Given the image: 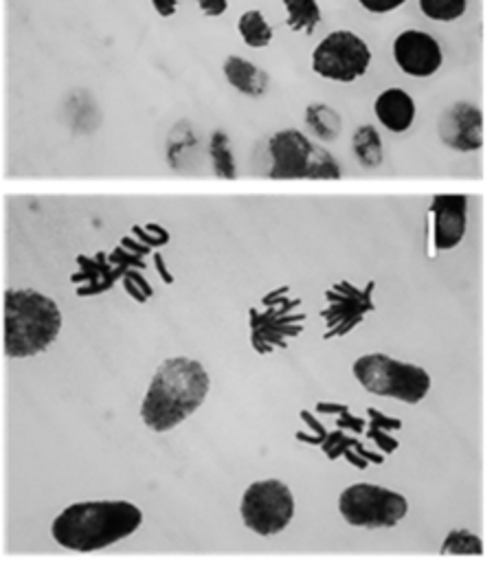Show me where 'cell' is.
Returning <instances> with one entry per match:
<instances>
[{"label": "cell", "mask_w": 494, "mask_h": 562, "mask_svg": "<svg viewBox=\"0 0 494 562\" xmlns=\"http://www.w3.org/2000/svg\"><path fill=\"white\" fill-rule=\"evenodd\" d=\"M209 389V371L198 360L187 356L167 358L149 380L141 402V419L154 432H167L202 406Z\"/></svg>", "instance_id": "1"}, {"label": "cell", "mask_w": 494, "mask_h": 562, "mask_svg": "<svg viewBox=\"0 0 494 562\" xmlns=\"http://www.w3.org/2000/svg\"><path fill=\"white\" fill-rule=\"evenodd\" d=\"M143 525V509L130 501H79L66 505L50 522L53 540L77 553L108 549Z\"/></svg>", "instance_id": "2"}, {"label": "cell", "mask_w": 494, "mask_h": 562, "mask_svg": "<svg viewBox=\"0 0 494 562\" xmlns=\"http://www.w3.org/2000/svg\"><path fill=\"white\" fill-rule=\"evenodd\" d=\"M61 331L59 305L31 288L4 292V353L31 358L46 351Z\"/></svg>", "instance_id": "3"}, {"label": "cell", "mask_w": 494, "mask_h": 562, "mask_svg": "<svg viewBox=\"0 0 494 562\" xmlns=\"http://www.w3.org/2000/svg\"><path fill=\"white\" fill-rule=\"evenodd\" d=\"M360 386L380 397H393L404 404H419L430 391V375L424 367L373 351L351 364Z\"/></svg>", "instance_id": "4"}, {"label": "cell", "mask_w": 494, "mask_h": 562, "mask_svg": "<svg viewBox=\"0 0 494 562\" xmlns=\"http://www.w3.org/2000/svg\"><path fill=\"white\" fill-rule=\"evenodd\" d=\"M299 307L301 299L290 296L288 285L263 294L261 305L248 310L252 349L261 356L285 349L288 340L296 338L305 325V312Z\"/></svg>", "instance_id": "5"}, {"label": "cell", "mask_w": 494, "mask_h": 562, "mask_svg": "<svg viewBox=\"0 0 494 562\" xmlns=\"http://www.w3.org/2000/svg\"><path fill=\"white\" fill-rule=\"evenodd\" d=\"M338 512L351 527L386 529L395 527L408 514V501L400 492L382 485L353 483L340 492Z\"/></svg>", "instance_id": "6"}, {"label": "cell", "mask_w": 494, "mask_h": 562, "mask_svg": "<svg viewBox=\"0 0 494 562\" xmlns=\"http://www.w3.org/2000/svg\"><path fill=\"white\" fill-rule=\"evenodd\" d=\"M239 514L250 531L259 536H274L294 518V496L279 479L255 481L242 494Z\"/></svg>", "instance_id": "7"}, {"label": "cell", "mask_w": 494, "mask_h": 562, "mask_svg": "<svg viewBox=\"0 0 494 562\" xmlns=\"http://www.w3.org/2000/svg\"><path fill=\"white\" fill-rule=\"evenodd\" d=\"M369 64V44L351 31H332L312 50V70L323 79L338 83H351L360 79Z\"/></svg>", "instance_id": "8"}, {"label": "cell", "mask_w": 494, "mask_h": 562, "mask_svg": "<svg viewBox=\"0 0 494 562\" xmlns=\"http://www.w3.org/2000/svg\"><path fill=\"white\" fill-rule=\"evenodd\" d=\"M373 290L375 281H369L367 285H356L349 279H340L332 288H327L325 307L321 312L325 321L323 338H343L353 331L375 307Z\"/></svg>", "instance_id": "9"}, {"label": "cell", "mask_w": 494, "mask_h": 562, "mask_svg": "<svg viewBox=\"0 0 494 562\" xmlns=\"http://www.w3.org/2000/svg\"><path fill=\"white\" fill-rule=\"evenodd\" d=\"M393 59L402 72L424 79L441 68L444 53L430 33L406 29L393 40Z\"/></svg>", "instance_id": "10"}, {"label": "cell", "mask_w": 494, "mask_h": 562, "mask_svg": "<svg viewBox=\"0 0 494 562\" xmlns=\"http://www.w3.org/2000/svg\"><path fill=\"white\" fill-rule=\"evenodd\" d=\"M270 151V178L274 180H296L307 178L310 162L314 156V145L299 130H281L268 140Z\"/></svg>", "instance_id": "11"}, {"label": "cell", "mask_w": 494, "mask_h": 562, "mask_svg": "<svg viewBox=\"0 0 494 562\" xmlns=\"http://www.w3.org/2000/svg\"><path fill=\"white\" fill-rule=\"evenodd\" d=\"M433 246L435 250H452L461 244L468 228V195L441 193L430 202Z\"/></svg>", "instance_id": "12"}, {"label": "cell", "mask_w": 494, "mask_h": 562, "mask_svg": "<svg viewBox=\"0 0 494 562\" xmlns=\"http://www.w3.org/2000/svg\"><path fill=\"white\" fill-rule=\"evenodd\" d=\"M441 140L457 151H474L483 145V116L472 103L459 101L439 119Z\"/></svg>", "instance_id": "13"}, {"label": "cell", "mask_w": 494, "mask_h": 562, "mask_svg": "<svg viewBox=\"0 0 494 562\" xmlns=\"http://www.w3.org/2000/svg\"><path fill=\"white\" fill-rule=\"evenodd\" d=\"M373 112L378 121L389 132H406L413 125L415 119V101L413 97L402 88H386L382 90L373 101Z\"/></svg>", "instance_id": "14"}, {"label": "cell", "mask_w": 494, "mask_h": 562, "mask_svg": "<svg viewBox=\"0 0 494 562\" xmlns=\"http://www.w3.org/2000/svg\"><path fill=\"white\" fill-rule=\"evenodd\" d=\"M222 70H224L226 81L235 90H239L248 97H261L268 88V75L261 68H257L255 64H250L248 59L239 57V55H228L224 59Z\"/></svg>", "instance_id": "15"}, {"label": "cell", "mask_w": 494, "mask_h": 562, "mask_svg": "<svg viewBox=\"0 0 494 562\" xmlns=\"http://www.w3.org/2000/svg\"><path fill=\"white\" fill-rule=\"evenodd\" d=\"M283 9L288 13L285 24L294 33L312 35L321 22V7L316 0H283Z\"/></svg>", "instance_id": "16"}, {"label": "cell", "mask_w": 494, "mask_h": 562, "mask_svg": "<svg viewBox=\"0 0 494 562\" xmlns=\"http://www.w3.org/2000/svg\"><path fill=\"white\" fill-rule=\"evenodd\" d=\"M237 33L250 48H263L272 42V26L257 9H248L239 15Z\"/></svg>", "instance_id": "17"}, {"label": "cell", "mask_w": 494, "mask_h": 562, "mask_svg": "<svg viewBox=\"0 0 494 562\" xmlns=\"http://www.w3.org/2000/svg\"><path fill=\"white\" fill-rule=\"evenodd\" d=\"M79 263L86 266L79 274H75V281L79 279H88L81 288H79V294H99L103 290H108L114 281L116 274H110V270L105 268V261H103V255L99 252L97 259H83L79 257Z\"/></svg>", "instance_id": "18"}, {"label": "cell", "mask_w": 494, "mask_h": 562, "mask_svg": "<svg viewBox=\"0 0 494 562\" xmlns=\"http://www.w3.org/2000/svg\"><path fill=\"white\" fill-rule=\"evenodd\" d=\"M441 555H481L483 553V540L472 533L465 527L450 529L439 547Z\"/></svg>", "instance_id": "19"}, {"label": "cell", "mask_w": 494, "mask_h": 562, "mask_svg": "<svg viewBox=\"0 0 494 562\" xmlns=\"http://www.w3.org/2000/svg\"><path fill=\"white\" fill-rule=\"evenodd\" d=\"M468 0H419V9L428 20L452 22L465 13Z\"/></svg>", "instance_id": "20"}, {"label": "cell", "mask_w": 494, "mask_h": 562, "mask_svg": "<svg viewBox=\"0 0 494 562\" xmlns=\"http://www.w3.org/2000/svg\"><path fill=\"white\" fill-rule=\"evenodd\" d=\"M209 147H211V156H213V162L217 167V173L233 178L235 169H233V156L226 147V136L222 132H215Z\"/></svg>", "instance_id": "21"}, {"label": "cell", "mask_w": 494, "mask_h": 562, "mask_svg": "<svg viewBox=\"0 0 494 562\" xmlns=\"http://www.w3.org/2000/svg\"><path fill=\"white\" fill-rule=\"evenodd\" d=\"M338 176H340L338 162L327 151L314 147V156H312V162H310L307 178H338Z\"/></svg>", "instance_id": "22"}, {"label": "cell", "mask_w": 494, "mask_h": 562, "mask_svg": "<svg viewBox=\"0 0 494 562\" xmlns=\"http://www.w3.org/2000/svg\"><path fill=\"white\" fill-rule=\"evenodd\" d=\"M404 2H406V0H358V4H360L362 9H367L369 13H375V15L395 11V9L402 7Z\"/></svg>", "instance_id": "23"}, {"label": "cell", "mask_w": 494, "mask_h": 562, "mask_svg": "<svg viewBox=\"0 0 494 562\" xmlns=\"http://www.w3.org/2000/svg\"><path fill=\"white\" fill-rule=\"evenodd\" d=\"M198 7L209 18H220L228 9V0H198Z\"/></svg>", "instance_id": "24"}, {"label": "cell", "mask_w": 494, "mask_h": 562, "mask_svg": "<svg viewBox=\"0 0 494 562\" xmlns=\"http://www.w3.org/2000/svg\"><path fill=\"white\" fill-rule=\"evenodd\" d=\"M151 7L160 18H171L178 9V0H151Z\"/></svg>", "instance_id": "25"}]
</instances>
